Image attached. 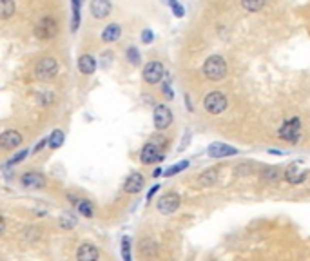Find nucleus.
Segmentation results:
<instances>
[{"mask_svg": "<svg viewBox=\"0 0 310 261\" xmlns=\"http://www.w3.org/2000/svg\"><path fill=\"white\" fill-rule=\"evenodd\" d=\"M162 91H164V94L167 98H169V100H172V96H174V92H172V89H170V86L169 84H164V87H162Z\"/></svg>", "mask_w": 310, "mask_h": 261, "instance_id": "33", "label": "nucleus"}, {"mask_svg": "<svg viewBox=\"0 0 310 261\" xmlns=\"http://www.w3.org/2000/svg\"><path fill=\"white\" fill-rule=\"evenodd\" d=\"M15 0H0V20H8L15 14Z\"/></svg>", "mask_w": 310, "mask_h": 261, "instance_id": "18", "label": "nucleus"}, {"mask_svg": "<svg viewBox=\"0 0 310 261\" xmlns=\"http://www.w3.org/2000/svg\"><path fill=\"white\" fill-rule=\"evenodd\" d=\"M218 180V170L216 169H208V170H205L202 176H200V185H204V187H207V185H212L214 182Z\"/></svg>", "mask_w": 310, "mask_h": 261, "instance_id": "20", "label": "nucleus"}, {"mask_svg": "<svg viewBox=\"0 0 310 261\" xmlns=\"http://www.w3.org/2000/svg\"><path fill=\"white\" fill-rule=\"evenodd\" d=\"M78 210H80V214H84L86 218H92V207L89 202H78Z\"/></svg>", "mask_w": 310, "mask_h": 261, "instance_id": "28", "label": "nucleus"}, {"mask_svg": "<svg viewBox=\"0 0 310 261\" xmlns=\"http://www.w3.org/2000/svg\"><path fill=\"white\" fill-rule=\"evenodd\" d=\"M78 69L84 74H92V72L96 71V60L91 54H82V56L78 58Z\"/></svg>", "mask_w": 310, "mask_h": 261, "instance_id": "16", "label": "nucleus"}, {"mask_svg": "<svg viewBox=\"0 0 310 261\" xmlns=\"http://www.w3.org/2000/svg\"><path fill=\"white\" fill-rule=\"evenodd\" d=\"M48 144H49V147L51 149H58L60 145L64 144V132L60 129H56V130H53L51 132V136L48 138Z\"/></svg>", "mask_w": 310, "mask_h": 261, "instance_id": "22", "label": "nucleus"}, {"mask_svg": "<svg viewBox=\"0 0 310 261\" xmlns=\"http://www.w3.org/2000/svg\"><path fill=\"white\" fill-rule=\"evenodd\" d=\"M165 74V69L160 62H149L144 68V80L150 86H154V84L162 82V78Z\"/></svg>", "mask_w": 310, "mask_h": 261, "instance_id": "7", "label": "nucleus"}, {"mask_svg": "<svg viewBox=\"0 0 310 261\" xmlns=\"http://www.w3.org/2000/svg\"><path fill=\"white\" fill-rule=\"evenodd\" d=\"M180 203H182V200H180L178 194L169 192L158 200V210H160L162 214H172L180 208Z\"/></svg>", "mask_w": 310, "mask_h": 261, "instance_id": "8", "label": "nucleus"}, {"mask_svg": "<svg viewBox=\"0 0 310 261\" xmlns=\"http://www.w3.org/2000/svg\"><path fill=\"white\" fill-rule=\"evenodd\" d=\"M80 4L82 0H71V8H73V20H71V31H76L80 26Z\"/></svg>", "mask_w": 310, "mask_h": 261, "instance_id": "21", "label": "nucleus"}, {"mask_svg": "<svg viewBox=\"0 0 310 261\" xmlns=\"http://www.w3.org/2000/svg\"><path fill=\"white\" fill-rule=\"evenodd\" d=\"M204 107L205 111L210 112V114H220L227 109V96L222 94L220 91L208 92L207 96L204 98Z\"/></svg>", "mask_w": 310, "mask_h": 261, "instance_id": "3", "label": "nucleus"}, {"mask_svg": "<svg viewBox=\"0 0 310 261\" xmlns=\"http://www.w3.org/2000/svg\"><path fill=\"white\" fill-rule=\"evenodd\" d=\"M122 258L126 261H131V240L127 236L122 240Z\"/></svg>", "mask_w": 310, "mask_h": 261, "instance_id": "27", "label": "nucleus"}, {"mask_svg": "<svg viewBox=\"0 0 310 261\" xmlns=\"http://www.w3.org/2000/svg\"><path fill=\"white\" fill-rule=\"evenodd\" d=\"M74 225H76V218H74V214L64 212L62 218H60V227L62 228H73Z\"/></svg>", "mask_w": 310, "mask_h": 261, "instance_id": "25", "label": "nucleus"}, {"mask_svg": "<svg viewBox=\"0 0 310 261\" xmlns=\"http://www.w3.org/2000/svg\"><path fill=\"white\" fill-rule=\"evenodd\" d=\"M20 144H22V134L18 130L8 129L0 134V147L2 149H15Z\"/></svg>", "mask_w": 310, "mask_h": 261, "instance_id": "9", "label": "nucleus"}, {"mask_svg": "<svg viewBox=\"0 0 310 261\" xmlns=\"http://www.w3.org/2000/svg\"><path fill=\"white\" fill-rule=\"evenodd\" d=\"M56 31H58V24H56L54 18H51V16H44L38 24L34 26V34H36V38H40V40L53 38V36H56Z\"/></svg>", "mask_w": 310, "mask_h": 261, "instance_id": "4", "label": "nucleus"}, {"mask_svg": "<svg viewBox=\"0 0 310 261\" xmlns=\"http://www.w3.org/2000/svg\"><path fill=\"white\" fill-rule=\"evenodd\" d=\"M187 167H189V162L185 160V162H182V164H176V165H172V167H169V169L164 172V176H167V178H169V176H174V174L182 172V170L187 169Z\"/></svg>", "mask_w": 310, "mask_h": 261, "instance_id": "26", "label": "nucleus"}, {"mask_svg": "<svg viewBox=\"0 0 310 261\" xmlns=\"http://www.w3.org/2000/svg\"><path fill=\"white\" fill-rule=\"evenodd\" d=\"M20 184L28 188H42L46 185V176L42 172H26Z\"/></svg>", "mask_w": 310, "mask_h": 261, "instance_id": "14", "label": "nucleus"}, {"mask_svg": "<svg viewBox=\"0 0 310 261\" xmlns=\"http://www.w3.org/2000/svg\"><path fill=\"white\" fill-rule=\"evenodd\" d=\"M306 172H298V169H296L294 165L292 167H288V169L283 172V178L288 182V184H301L303 180H305Z\"/></svg>", "mask_w": 310, "mask_h": 261, "instance_id": "19", "label": "nucleus"}, {"mask_svg": "<svg viewBox=\"0 0 310 261\" xmlns=\"http://www.w3.org/2000/svg\"><path fill=\"white\" fill-rule=\"evenodd\" d=\"M162 174H164V170H162V169H154L152 176H154V178H158V176H162Z\"/></svg>", "mask_w": 310, "mask_h": 261, "instance_id": "37", "label": "nucleus"}, {"mask_svg": "<svg viewBox=\"0 0 310 261\" xmlns=\"http://www.w3.org/2000/svg\"><path fill=\"white\" fill-rule=\"evenodd\" d=\"M127 60L132 64V66H138L140 64V53L136 48H129L127 49Z\"/></svg>", "mask_w": 310, "mask_h": 261, "instance_id": "30", "label": "nucleus"}, {"mask_svg": "<svg viewBox=\"0 0 310 261\" xmlns=\"http://www.w3.org/2000/svg\"><path fill=\"white\" fill-rule=\"evenodd\" d=\"M152 38H154L152 31H150V29H144V33H142V42H144V44H150V42H152Z\"/></svg>", "mask_w": 310, "mask_h": 261, "instance_id": "32", "label": "nucleus"}, {"mask_svg": "<svg viewBox=\"0 0 310 261\" xmlns=\"http://www.w3.org/2000/svg\"><path fill=\"white\" fill-rule=\"evenodd\" d=\"M204 74L212 82H220V80L227 76V62L220 54L208 56L204 64Z\"/></svg>", "mask_w": 310, "mask_h": 261, "instance_id": "1", "label": "nucleus"}, {"mask_svg": "<svg viewBox=\"0 0 310 261\" xmlns=\"http://www.w3.org/2000/svg\"><path fill=\"white\" fill-rule=\"evenodd\" d=\"M122 34V28L118 24H109L106 29L102 31V40L104 42H116L118 38H120Z\"/></svg>", "mask_w": 310, "mask_h": 261, "instance_id": "17", "label": "nucleus"}, {"mask_svg": "<svg viewBox=\"0 0 310 261\" xmlns=\"http://www.w3.org/2000/svg\"><path fill=\"white\" fill-rule=\"evenodd\" d=\"M56 72H58V64H56V60L51 56L42 58V60H38L36 66H34V74H36V78H40V80H51V78L56 76Z\"/></svg>", "mask_w": 310, "mask_h": 261, "instance_id": "2", "label": "nucleus"}, {"mask_svg": "<svg viewBox=\"0 0 310 261\" xmlns=\"http://www.w3.org/2000/svg\"><path fill=\"white\" fill-rule=\"evenodd\" d=\"M46 145H48V138H42V140L36 144V147H34V152H38L40 149H44Z\"/></svg>", "mask_w": 310, "mask_h": 261, "instance_id": "34", "label": "nucleus"}, {"mask_svg": "<svg viewBox=\"0 0 310 261\" xmlns=\"http://www.w3.org/2000/svg\"><path fill=\"white\" fill-rule=\"evenodd\" d=\"M172 124V111L169 107L162 104V106L154 107V127L158 130H165Z\"/></svg>", "mask_w": 310, "mask_h": 261, "instance_id": "6", "label": "nucleus"}, {"mask_svg": "<svg viewBox=\"0 0 310 261\" xmlns=\"http://www.w3.org/2000/svg\"><path fill=\"white\" fill-rule=\"evenodd\" d=\"M28 154H30V150H28V149L20 150L18 154H15V156H13V158H11V165L20 164V162H22V160H24V158H28Z\"/></svg>", "mask_w": 310, "mask_h": 261, "instance_id": "31", "label": "nucleus"}, {"mask_svg": "<svg viewBox=\"0 0 310 261\" xmlns=\"http://www.w3.org/2000/svg\"><path fill=\"white\" fill-rule=\"evenodd\" d=\"M6 228V222H4V218L0 216V236H2V232H4Z\"/></svg>", "mask_w": 310, "mask_h": 261, "instance_id": "36", "label": "nucleus"}, {"mask_svg": "<svg viewBox=\"0 0 310 261\" xmlns=\"http://www.w3.org/2000/svg\"><path fill=\"white\" fill-rule=\"evenodd\" d=\"M111 0H91V13L94 18L102 20L111 14Z\"/></svg>", "mask_w": 310, "mask_h": 261, "instance_id": "11", "label": "nucleus"}, {"mask_svg": "<svg viewBox=\"0 0 310 261\" xmlns=\"http://www.w3.org/2000/svg\"><path fill=\"white\" fill-rule=\"evenodd\" d=\"M144 185H146V180H144V176H142L140 172H132L129 178L126 180V184H124V190L129 194H138L144 188Z\"/></svg>", "mask_w": 310, "mask_h": 261, "instance_id": "13", "label": "nucleus"}, {"mask_svg": "<svg viewBox=\"0 0 310 261\" xmlns=\"http://www.w3.org/2000/svg\"><path fill=\"white\" fill-rule=\"evenodd\" d=\"M242 6L250 13H256L265 6V0H242Z\"/></svg>", "mask_w": 310, "mask_h": 261, "instance_id": "24", "label": "nucleus"}, {"mask_svg": "<svg viewBox=\"0 0 310 261\" xmlns=\"http://www.w3.org/2000/svg\"><path fill=\"white\" fill-rule=\"evenodd\" d=\"M140 160H142V164H154V162H162L164 160V154H162L160 150H158V145L156 144H147L144 149H142V154H140Z\"/></svg>", "mask_w": 310, "mask_h": 261, "instance_id": "10", "label": "nucleus"}, {"mask_svg": "<svg viewBox=\"0 0 310 261\" xmlns=\"http://www.w3.org/2000/svg\"><path fill=\"white\" fill-rule=\"evenodd\" d=\"M100 258V252L92 243H82L76 250V260L80 261H94Z\"/></svg>", "mask_w": 310, "mask_h": 261, "instance_id": "15", "label": "nucleus"}, {"mask_svg": "<svg viewBox=\"0 0 310 261\" xmlns=\"http://www.w3.org/2000/svg\"><path fill=\"white\" fill-rule=\"evenodd\" d=\"M300 129H301L300 118H290V120H286L285 124L280 127V138L286 142H298V138H300Z\"/></svg>", "mask_w": 310, "mask_h": 261, "instance_id": "5", "label": "nucleus"}, {"mask_svg": "<svg viewBox=\"0 0 310 261\" xmlns=\"http://www.w3.org/2000/svg\"><path fill=\"white\" fill-rule=\"evenodd\" d=\"M158 188H160V185H154V187H150V190L147 192V200H149V202L152 200V196H154V194L158 192Z\"/></svg>", "mask_w": 310, "mask_h": 261, "instance_id": "35", "label": "nucleus"}, {"mask_svg": "<svg viewBox=\"0 0 310 261\" xmlns=\"http://www.w3.org/2000/svg\"><path fill=\"white\" fill-rule=\"evenodd\" d=\"M207 154L210 158H227V156L238 154V149H234V147H230L227 144H212L208 145Z\"/></svg>", "mask_w": 310, "mask_h": 261, "instance_id": "12", "label": "nucleus"}, {"mask_svg": "<svg viewBox=\"0 0 310 261\" xmlns=\"http://www.w3.org/2000/svg\"><path fill=\"white\" fill-rule=\"evenodd\" d=\"M262 174H263V178L265 180H278L281 176V170L276 169V167H266Z\"/></svg>", "mask_w": 310, "mask_h": 261, "instance_id": "29", "label": "nucleus"}, {"mask_svg": "<svg viewBox=\"0 0 310 261\" xmlns=\"http://www.w3.org/2000/svg\"><path fill=\"white\" fill-rule=\"evenodd\" d=\"M156 250H158V246H156V243L152 240H144L140 243V252L144 256H154Z\"/></svg>", "mask_w": 310, "mask_h": 261, "instance_id": "23", "label": "nucleus"}]
</instances>
